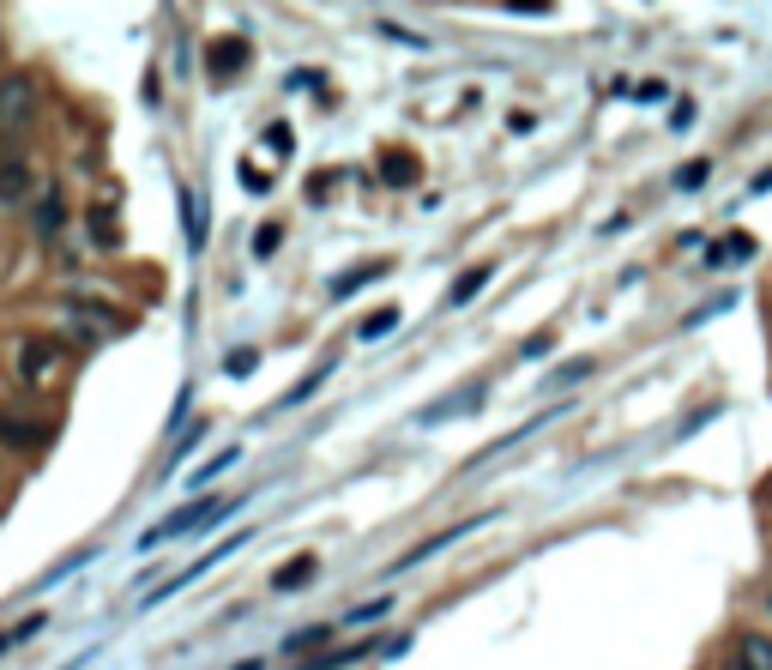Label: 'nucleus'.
I'll use <instances>...</instances> for the list:
<instances>
[{
  "label": "nucleus",
  "mask_w": 772,
  "mask_h": 670,
  "mask_svg": "<svg viewBox=\"0 0 772 670\" xmlns=\"http://www.w3.org/2000/svg\"><path fill=\"white\" fill-rule=\"evenodd\" d=\"M393 327H398V308H375V315H363L356 332H363V339H380V332H393Z\"/></svg>",
  "instance_id": "13"
},
{
  "label": "nucleus",
  "mask_w": 772,
  "mask_h": 670,
  "mask_svg": "<svg viewBox=\"0 0 772 670\" xmlns=\"http://www.w3.org/2000/svg\"><path fill=\"white\" fill-rule=\"evenodd\" d=\"M314 574H320V568H314V556H296L290 568H278V574H272V586H278V592H296V586H308Z\"/></svg>",
  "instance_id": "9"
},
{
  "label": "nucleus",
  "mask_w": 772,
  "mask_h": 670,
  "mask_svg": "<svg viewBox=\"0 0 772 670\" xmlns=\"http://www.w3.org/2000/svg\"><path fill=\"white\" fill-rule=\"evenodd\" d=\"M229 375H254V351H236V357H229Z\"/></svg>",
  "instance_id": "23"
},
{
  "label": "nucleus",
  "mask_w": 772,
  "mask_h": 670,
  "mask_svg": "<svg viewBox=\"0 0 772 670\" xmlns=\"http://www.w3.org/2000/svg\"><path fill=\"white\" fill-rule=\"evenodd\" d=\"M725 670H749V664H742V659H725Z\"/></svg>",
  "instance_id": "24"
},
{
  "label": "nucleus",
  "mask_w": 772,
  "mask_h": 670,
  "mask_svg": "<svg viewBox=\"0 0 772 670\" xmlns=\"http://www.w3.org/2000/svg\"><path fill=\"white\" fill-rule=\"evenodd\" d=\"M36 628H43V616H31V623H12V628H0V652H7V647H19V640H31Z\"/></svg>",
  "instance_id": "17"
},
{
  "label": "nucleus",
  "mask_w": 772,
  "mask_h": 670,
  "mask_svg": "<svg viewBox=\"0 0 772 670\" xmlns=\"http://www.w3.org/2000/svg\"><path fill=\"white\" fill-rule=\"evenodd\" d=\"M326 635H332V628H308V635H296V640H290V652H302V647H320Z\"/></svg>",
  "instance_id": "22"
},
{
  "label": "nucleus",
  "mask_w": 772,
  "mask_h": 670,
  "mask_svg": "<svg viewBox=\"0 0 772 670\" xmlns=\"http://www.w3.org/2000/svg\"><path fill=\"white\" fill-rule=\"evenodd\" d=\"M24 193H31V163L7 151V158H0V205H19Z\"/></svg>",
  "instance_id": "5"
},
{
  "label": "nucleus",
  "mask_w": 772,
  "mask_h": 670,
  "mask_svg": "<svg viewBox=\"0 0 772 670\" xmlns=\"http://www.w3.org/2000/svg\"><path fill=\"white\" fill-rule=\"evenodd\" d=\"M737 659L749 670H772V635H742L737 640Z\"/></svg>",
  "instance_id": "7"
},
{
  "label": "nucleus",
  "mask_w": 772,
  "mask_h": 670,
  "mask_svg": "<svg viewBox=\"0 0 772 670\" xmlns=\"http://www.w3.org/2000/svg\"><path fill=\"white\" fill-rule=\"evenodd\" d=\"M31 109H36V79L31 73H7L0 79V134H24Z\"/></svg>",
  "instance_id": "1"
},
{
  "label": "nucleus",
  "mask_w": 772,
  "mask_h": 670,
  "mask_svg": "<svg viewBox=\"0 0 772 670\" xmlns=\"http://www.w3.org/2000/svg\"><path fill=\"white\" fill-rule=\"evenodd\" d=\"M386 273V260H363L356 273H344V278H332V296H351V290H363V285H375V278Z\"/></svg>",
  "instance_id": "8"
},
{
  "label": "nucleus",
  "mask_w": 772,
  "mask_h": 670,
  "mask_svg": "<svg viewBox=\"0 0 772 670\" xmlns=\"http://www.w3.org/2000/svg\"><path fill=\"white\" fill-rule=\"evenodd\" d=\"M386 170H393L386 182H398V188H405V182H417V158H410V151H393V158H386Z\"/></svg>",
  "instance_id": "14"
},
{
  "label": "nucleus",
  "mask_w": 772,
  "mask_h": 670,
  "mask_svg": "<svg viewBox=\"0 0 772 670\" xmlns=\"http://www.w3.org/2000/svg\"><path fill=\"white\" fill-rule=\"evenodd\" d=\"M36 230H43V236H55V230H61V200H55V193L36 205Z\"/></svg>",
  "instance_id": "18"
},
{
  "label": "nucleus",
  "mask_w": 772,
  "mask_h": 670,
  "mask_svg": "<svg viewBox=\"0 0 772 670\" xmlns=\"http://www.w3.org/2000/svg\"><path fill=\"white\" fill-rule=\"evenodd\" d=\"M224 466H236V447H224V454H217V459H212V466H200V478H193V483H205V478H217V471H224Z\"/></svg>",
  "instance_id": "21"
},
{
  "label": "nucleus",
  "mask_w": 772,
  "mask_h": 670,
  "mask_svg": "<svg viewBox=\"0 0 772 670\" xmlns=\"http://www.w3.org/2000/svg\"><path fill=\"white\" fill-rule=\"evenodd\" d=\"M187 248H205V205H200V193H187Z\"/></svg>",
  "instance_id": "10"
},
{
  "label": "nucleus",
  "mask_w": 772,
  "mask_h": 670,
  "mask_svg": "<svg viewBox=\"0 0 772 670\" xmlns=\"http://www.w3.org/2000/svg\"><path fill=\"white\" fill-rule=\"evenodd\" d=\"M49 369H61V339H49V332H31V339L19 344V375H24V381H43Z\"/></svg>",
  "instance_id": "3"
},
{
  "label": "nucleus",
  "mask_w": 772,
  "mask_h": 670,
  "mask_svg": "<svg viewBox=\"0 0 772 670\" xmlns=\"http://www.w3.org/2000/svg\"><path fill=\"white\" fill-rule=\"evenodd\" d=\"M248 36H217L212 49H205V73H212V79H236L242 67H248Z\"/></svg>",
  "instance_id": "4"
},
{
  "label": "nucleus",
  "mask_w": 772,
  "mask_h": 670,
  "mask_svg": "<svg viewBox=\"0 0 772 670\" xmlns=\"http://www.w3.org/2000/svg\"><path fill=\"white\" fill-rule=\"evenodd\" d=\"M242 670H260V659H254V664H242Z\"/></svg>",
  "instance_id": "25"
},
{
  "label": "nucleus",
  "mask_w": 772,
  "mask_h": 670,
  "mask_svg": "<svg viewBox=\"0 0 772 670\" xmlns=\"http://www.w3.org/2000/svg\"><path fill=\"white\" fill-rule=\"evenodd\" d=\"M236 508V501H193L187 513H175V520H163L158 532H146V544H163V538H187V532H205V525H217L224 513Z\"/></svg>",
  "instance_id": "2"
},
{
  "label": "nucleus",
  "mask_w": 772,
  "mask_h": 670,
  "mask_svg": "<svg viewBox=\"0 0 772 670\" xmlns=\"http://www.w3.org/2000/svg\"><path fill=\"white\" fill-rule=\"evenodd\" d=\"M483 285H489V266H471V273L453 285V302H471V296H478Z\"/></svg>",
  "instance_id": "16"
},
{
  "label": "nucleus",
  "mask_w": 772,
  "mask_h": 670,
  "mask_svg": "<svg viewBox=\"0 0 772 670\" xmlns=\"http://www.w3.org/2000/svg\"><path fill=\"white\" fill-rule=\"evenodd\" d=\"M278 242H285V230H278V224H266V230H260V236H254V254H272V248H278Z\"/></svg>",
  "instance_id": "20"
},
{
  "label": "nucleus",
  "mask_w": 772,
  "mask_h": 670,
  "mask_svg": "<svg viewBox=\"0 0 772 670\" xmlns=\"http://www.w3.org/2000/svg\"><path fill=\"white\" fill-rule=\"evenodd\" d=\"M43 442V423L19 417V411H0V447H31Z\"/></svg>",
  "instance_id": "6"
},
{
  "label": "nucleus",
  "mask_w": 772,
  "mask_h": 670,
  "mask_svg": "<svg viewBox=\"0 0 772 670\" xmlns=\"http://www.w3.org/2000/svg\"><path fill=\"white\" fill-rule=\"evenodd\" d=\"M706 176H712V163L694 158V163H682V170H676V188H682V193H694V188H706Z\"/></svg>",
  "instance_id": "12"
},
{
  "label": "nucleus",
  "mask_w": 772,
  "mask_h": 670,
  "mask_svg": "<svg viewBox=\"0 0 772 670\" xmlns=\"http://www.w3.org/2000/svg\"><path fill=\"white\" fill-rule=\"evenodd\" d=\"M375 647H344V652H326V659H314V664H302V670H344V664H356V659H368Z\"/></svg>",
  "instance_id": "11"
},
{
  "label": "nucleus",
  "mask_w": 772,
  "mask_h": 670,
  "mask_svg": "<svg viewBox=\"0 0 772 670\" xmlns=\"http://www.w3.org/2000/svg\"><path fill=\"white\" fill-rule=\"evenodd\" d=\"M386 610H393V598H375V604H363V610H351V623H380Z\"/></svg>",
  "instance_id": "19"
},
{
  "label": "nucleus",
  "mask_w": 772,
  "mask_h": 670,
  "mask_svg": "<svg viewBox=\"0 0 772 670\" xmlns=\"http://www.w3.org/2000/svg\"><path fill=\"white\" fill-rule=\"evenodd\" d=\"M92 242H97V248H115V217H109V205H97V212H92Z\"/></svg>",
  "instance_id": "15"
}]
</instances>
